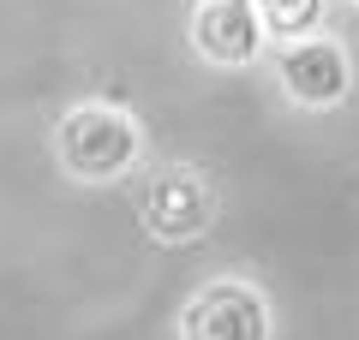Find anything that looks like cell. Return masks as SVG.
<instances>
[{
	"label": "cell",
	"mask_w": 359,
	"mask_h": 340,
	"mask_svg": "<svg viewBox=\"0 0 359 340\" xmlns=\"http://www.w3.org/2000/svg\"><path fill=\"white\" fill-rule=\"evenodd\" d=\"M54 155H60V167L72 179L108 185V179L132 173V162L144 155V132L114 101H78V108L60 113V126H54Z\"/></svg>",
	"instance_id": "6da1fadb"
},
{
	"label": "cell",
	"mask_w": 359,
	"mask_h": 340,
	"mask_svg": "<svg viewBox=\"0 0 359 340\" xmlns=\"http://www.w3.org/2000/svg\"><path fill=\"white\" fill-rule=\"evenodd\" d=\"M138 215H144V233L162 245H192L216 227V185H210L204 167L192 162H168L156 167V179L144 185L138 197Z\"/></svg>",
	"instance_id": "7a4b0ae2"
},
{
	"label": "cell",
	"mask_w": 359,
	"mask_h": 340,
	"mask_svg": "<svg viewBox=\"0 0 359 340\" xmlns=\"http://www.w3.org/2000/svg\"><path fill=\"white\" fill-rule=\"evenodd\" d=\"M269 299L252 281H210L180 304V340H269Z\"/></svg>",
	"instance_id": "3957f363"
},
{
	"label": "cell",
	"mask_w": 359,
	"mask_h": 340,
	"mask_svg": "<svg viewBox=\"0 0 359 340\" xmlns=\"http://www.w3.org/2000/svg\"><path fill=\"white\" fill-rule=\"evenodd\" d=\"M276 78H282L287 101H299V108H341V101L353 96V60H347V48L330 42V36L282 42Z\"/></svg>",
	"instance_id": "277c9868"
},
{
	"label": "cell",
	"mask_w": 359,
	"mask_h": 340,
	"mask_svg": "<svg viewBox=\"0 0 359 340\" xmlns=\"http://www.w3.org/2000/svg\"><path fill=\"white\" fill-rule=\"evenodd\" d=\"M264 24H257V6L245 0H198L192 6V48L210 66H252L264 54Z\"/></svg>",
	"instance_id": "5b68a950"
},
{
	"label": "cell",
	"mask_w": 359,
	"mask_h": 340,
	"mask_svg": "<svg viewBox=\"0 0 359 340\" xmlns=\"http://www.w3.org/2000/svg\"><path fill=\"white\" fill-rule=\"evenodd\" d=\"M252 6H257L264 36H276V42L311 36V30H318V18H323V0H252Z\"/></svg>",
	"instance_id": "8992f818"
},
{
	"label": "cell",
	"mask_w": 359,
	"mask_h": 340,
	"mask_svg": "<svg viewBox=\"0 0 359 340\" xmlns=\"http://www.w3.org/2000/svg\"><path fill=\"white\" fill-rule=\"evenodd\" d=\"M245 6H252V0H245Z\"/></svg>",
	"instance_id": "52a82bcc"
}]
</instances>
